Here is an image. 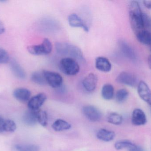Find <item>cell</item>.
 I'll use <instances>...</instances> for the list:
<instances>
[{"instance_id":"cell-1","label":"cell","mask_w":151,"mask_h":151,"mask_svg":"<svg viewBox=\"0 0 151 151\" xmlns=\"http://www.w3.org/2000/svg\"><path fill=\"white\" fill-rule=\"evenodd\" d=\"M129 18L131 27L135 33L145 29L143 13L137 1H132L129 4Z\"/></svg>"},{"instance_id":"cell-2","label":"cell","mask_w":151,"mask_h":151,"mask_svg":"<svg viewBox=\"0 0 151 151\" xmlns=\"http://www.w3.org/2000/svg\"><path fill=\"white\" fill-rule=\"evenodd\" d=\"M55 48L57 53L61 56L76 59L79 61H85L81 50L73 44L68 43H57Z\"/></svg>"},{"instance_id":"cell-3","label":"cell","mask_w":151,"mask_h":151,"mask_svg":"<svg viewBox=\"0 0 151 151\" xmlns=\"http://www.w3.org/2000/svg\"><path fill=\"white\" fill-rule=\"evenodd\" d=\"M59 67L64 74L69 76L76 75L80 71V66L77 62L70 58H64L61 59Z\"/></svg>"},{"instance_id":"cell-4","label":"cell","mask_w":151,"mask_h":151,"mask_svg":"<svg viewBox=\"0 0 151 151\" xmlns=\"http://www.w3.org/2000/svg\"><path fill=\"white\" fill-rule=\"evenodd\" d=\"M52 48L51 42L47 38H45L41 44L29 46L27 50L30 54L35 56H46L51 53Z\"/></svg>"},{"instance_id":"cell-5","label":"cell","mask_w":151,"mask_h":151,"mask_svg":"<svg viewBox=\"0 0 151 151\" xmlns=\"http://www.w3.org/2000/svg\"><path fill=\"white\" fill-rule=\"evenodd\" d=\"M47 84L54 88L58 89L63 85V79L59 74L49 71H43Z\"/></svg>"},{"instance_id":"cell-6","label":"cell","mask_w":151,"mask_h":151,"mask_svg":"<svg viewBox=\"0 0 151 151\" xmlns=\"http://www.w3.org/2000/svg\"><path fill=\"white\" fill-rule=\"evenodd\" d=\"M82 112L84 116L92 122H98L102 119V113L101 111L93 105H88L83 106L82 108Z\"/></svg>"},{"instance_id":"cell-7","label":"cell","mask_w":151,"mask_h":151,"mask_svg":"<svg viewBox=\"0 0 151 151\" xmlns=\"http://www.w3.org/2000/svg\"><path fill=\"white\" fill-rule=\"evenodd\" d=\"M116 82L120 84L127 85L134 87L137 85V79L136 76L133 74L128 72H123L117 76Z\"/></svg>"},{"instance_id":"cell-8","label":"cell","mask_w":151,"mask_h":151,"mask_svg":"<svg viewBox=\"0 0 151 151\" xmlns=\"http://www.w3.org/2000/svg\"><path fill=\"white\" fill-rule=\"evenodd\" d=\"M137 93L140 98L148 104L151 109V90L145 82L141 81L138 83Z\"/></svg>"},{"instance_id":"cell-9","label":"cell","mask_w":151,"mask_h":151,"mask_svg":"<svg viewBox=\"0 0 151 151\" xmlns=\"http://www.w3.org/2000/svg\"><path fill=\"white\" fill-rule=\"evenodd\" d=\"M131 122L133 125L137 126L145 125L147 122V118L145 112L139 108L134 109L132 112Z\"/></svg>"},{"instance_id":"cell-10","label":"cell","mask_w":151,"mask_h":151,"mask_svg":"<svg viewBox=\"0 0 151 151\" xmlns=\"http://www.w3.org/2000/svg\"><path fill=\"white\" fill-rule=\"evenodd\" d=\"M47 99V95L44 93L38 94L29 100L27 104L28 108L32 111H38L43 105Z\"/></svg>"},{"instance_id":"cell-11","label":"cell","mask_w":151,"mask_h":151,"mask_svg":"<svg viewBox=\"0 0 151 151\" xmlns=\"http://www.w3.org/2000/svg\"><path fill=\"white\" fill-rule=\"evenodd\" d=\"M120 50L122 55L130 60H136L137 55L134 50L125 41L120 40L119 43Z\"/></svg>"},{"instance_id":"cell-12","label":"cell","mask_w":151,"mask_h":151,"mask_svg":"<svg viewBox=\"0 0 151 151\" xmlns=\"http://www.w3.org/2000/svg\"><path fill=\"white\" fill-rule=\"evenodd\" d=\"M98 79L96 75L94 73H90L84 78L83 81V86L88 92L94 91L96 87Z\"/></svg>"},{"instance_id":"cell-13","label":"cell","mask_w":151,"mask_h":151,"mask_svg":"<svg viewBox=\"0 0 151 151\" xmlns=\"http://www.w3.org/2000/svg\"><path fill=\"white\" fill-rule=\"evenodd\" d=\"M68 20L69 25L72 27H81L85 32H88V26L77 14L75 13L70 14L68 17Z\"/></svg>"},{"instance_id":"cell-14","label":"cell","mask_w":151,"mask_h":151,"mask_svg":"<svg viewBox=\"0 0 151 151\" xmlns=\"http://www.w3.org/2000/svg\"><path fill=\"white\" fill-rule=\"evenodd\" d=\"M13 96L18 101L21 102L29 101L31 95V91L24 88L16 89L13 92Z\"/></svg>"},{"instance_id":"cell-15","label":"cell","mask_w":151,"mask_h":151,"mask_svg":"<svg viewBox=\"0 0 151 151\" xmlns=\"http://www.w3.org/2000/svg\"><path fill=\"white\" fill-rule=\"evenodd\" d=\"M96 67L98 70L104 72H108L111 69V64L110 61L104 57H99L96 59Z\"/></svg>"},{"instance_id":"cell-16","label":"cell","mask_w":151,"mask_h":151,"mask_svg":"<svg viewBox=\"0 0 151 151\" xmlns=\"http://www.w3.org/2000/svg\"><path fill=\"white\" fill-rule=\"evenodd\" d=\"M96 137L100 141L108 142H111L115 138V134L114 131L101 129L97 133Z\"/></svg>"},{"instance_id":"cell-17","label":"cell","mask_w":151,"mask_h":151,"mask_svg":"<svg viewBox=\"0 0 151 151\" xmlns=\"http://www.w3.org/2000/svg\"><path fill=\"white\" fill-rule=\"evenodd\" d=\"M23 122L28 126H34L37 124L36 111L29 110L24 113L23 117Z\"/></svg>"},{"instance_id":"cell-18","label":"cell","mask_w":151,"mask_h":151,"mask_svg":"<svg viewBox=\"0 0 151 151\" xmlns=\"http://www.w3.org/2000/svg\"><path fill=\"white\" fill-rule=\"evenodd\" d=\"M10 68L14 75L19 79H24L26 77V73L22 66L15 59L11 61Z\"/></svg>"},{"instance_id":"cell-19","label":"cell","mask_w":151,"mask_h":151,"mask_svg":"<svg viewBox=\"0 0 151 151\" xmlns=\"http://www.w3.org/2000/svg\"><path fill=\"white\" fill-rule=\"evenodd\" d=\"M42 29L47 33H52L58 28V23L54 20L50 18L44 19L42 21Z\"/></svg>"},{"instance_id":"cell-20","label":"cell","mask_w":151,"mask_h":151,"mask_svg":"<svg viewBox=\"0 0 151 151\" xmlns=\"http://www.w3.org/2000/svg\"><path fill=\"white\" fill-rule=\"evenodd\" d=\"M52 128L55 131L62 132L70 129L71 125L66 121L59 119L56 120L52 124Z\"/></svg>"},{"instance_id":"cell-21","label":"cell","mask_w":151,"mask_h":151,"mask_svg":"<svg viewBox=\"0 0 151 151\" xmlns=\"http://www.w3.org/2000/svg\"><path fill=\"white\" fill-rule=\"evenodd\" d=\"M137 40L144 45H151V33L148 30L143 29L136 34Z\"/></svg>"},{"instance_id":"cell-22","label":"cell","mask_w":151,"mask_h":151,"mask_svg":"<svg viewBox=\"0 0 151 151\" xmlns=\"http://www.w3.org/2000/svg\"><path fill=\"white\" fill-rule=\"evenodd\" d=\"M114 88L111 84H105L102 87L101 95L105 100H110L112 99L114 96Z\"/></svg>"},{"instance_id":"cell-23","label":"cell","mask_w":151,"mask_h":151,"mask_svg":"<svg viewBox=\"0 0 151 151\" xmlns=\"http://www.w3.org/2000/svg\"><path fill=\"white\" fill-rule=\"evenodd\" d=\"M37 145L32 144H17L13 145L12 151H39Z\"/></svg>"},{"instance_id":"cell-24","label":"cell","mask_w":151,"mask_h":151,"mask_svg":"<svg viewBox=\"0 0 151 151\" xmlns=\"http://www.w3.org/2000/svg\"><path fill=\"white\" fill-rule=\"evenodd\" d=\"M31 79L34 83L39 85H45L47 84L43 71L34 72L31 75Z\"/></svg>"},{"instance_id":"cell-25","label":"cell","mask_w":151,"mask_h":151,"mask_svg":"<svg viewBox=\"0 0 151 151\" xmlns=\"http://www.w3.org/2000/svg\"><path fill=\"white\" fill-rule=\"evenodd\" d=\"M107 121L110 124L116 126H119L122 124L123 118L119 113L116 112L111 113L107 118Z\"/></svg>"},{"instance_id":"cell-26","label":"cell","mask_w":151,"mask_h":151,"mask_svg":"<svg viewBox=\"0 0 151 151\" xmlns=\"http://www.w3.org/2000/svg\"><path fill=\"white\" fill-rule=\"evenodd\" d=\"M37 121L42 126L45 127L48 124V115L47 112L42 110L36 111Z\"/></svg>"},{"instance_id":"cell-27","label":"cell","mask_w":151,"mask_h":151,"mask_svg":"<svg viewBox=\"0 0 151 151\" xmlns=\"http://www.w3.org/2000/svg\"><path fill=\"white\" fill-rule=\"evenodd\" d=\"M129 92L126 89H121L117 91L115 98L117 103H122L125 102L128 98Z\"/></svg>"},{"instance_id":"cell-28","label":"cell","mask_w":151,"mask_h":151,"mask_svg":"<svg viewBox=\"0 0 151 151\" xmlns=\"http://www.w3.org/2000/svg\"><path fill=\"white\" fill-rule=\"evenodd\" d=\"M133 143L132 142L127 140H120L117 141L114 144V148L117 150H127L129 148V146Z\"/></svg>"},{"instance_id":"cell-29","label":"cell","mask_w":151,"mask_h":151,"mask_svg":"<svg viewBox=\"0 0 151 151\" xmlns=\"http://www.w3.org/2000/svg\"><path fill=\"white\" fill-rule=\"evenodd\" d=\"M17 129V125L13 121L10 119L5 120L4 131L9 133H13Z\"/></svg>"},{"instance_id":"cell-30","label":"cell","mask_w":151,"mask_h":151,"mask_svg":"<svg viewBox=\"0 0 151 151\" xmlns=\"http://www.w3.org/2000/svg\"><path fill=\"white\" fill-rule=\"evenodd\" d=\"M9 60V54L5 50L0 48V64H6Z\"/></svg>"},{"instance_id":"cell-31","label":"cell","mask_w":151,"mask_h":151,"mask_svg":"<svg viewBox=\"0 0 151 151\" xmlns=\"http://www.w3.org/2000/svg\"><path fill=\"white\" fill-rule=\"evenodd\" d=\"M128 151H145L141 146L137 145L135 144H132L130 147L128 149Z\"/></svg>"},{"instance_id":"cell-32","label":"cell","mask_w":151,"mask_h":151,"mask_svg":"<svg viewBox=\"0 0 151 151\" xmlns=\"http://www.w3.org/2000/svg\"><path fill=\"white\" fill-rule=\"evenodd\" d=\"M143 22L144 27L151 26V20L149 16L143 13Z\"/></svg>"},{"instance_id":"cell-33","label":"cell","mask_w":151,"mask_h":151,"mask_svg":"<svg viewBox=\"0 0 151 151\" xmlns=\"http://www.w3.org/2000/svg\"><path fill=\"white\" fill-rule=\"evenodd\" d=\"M5 120L0 116V133H3L4 131V124Z\"/></svg>"},{"instance_id":"cell-34","label":"cell","mask_w":151,"mask_h":151,"mask_svg":"<svg viewBox=\"0 0 151 151\" xmlns=\"http://www.w3.org/2000/svg\"><path fill=\"white\" fill-rule=\"evenodd\" d=\"M144 5L147 9H151V1H143Z\"/></svg>"},{"instance_id":"cell-35","label":"cell","mask_w":151,"mask_h":151,"mask_svg":"<svg viewBox=\"0 0 151 151\" xmlns=\"http://www.w3.org/2000/svg\"><path fill=\"white\" fill-rule=\"evenodd\" d=\"M4 31H5V27H4L3 23L0 20V35L3 33Z\"/></svg>"},{"instance_id":"cell-36","label":"cell","mask_w":151,"mask_h":151,"mask_svg":"<svg viewBox=\"0 0 151 151\" xmlns=\"http://www.w3.org/2000/svg\"><path fill=\"white\" fill-rule=\"evenodd\" d=\"M148 65L149 67L151 69V55H150L148 58Z\"/></svg>"}]
</instances>
